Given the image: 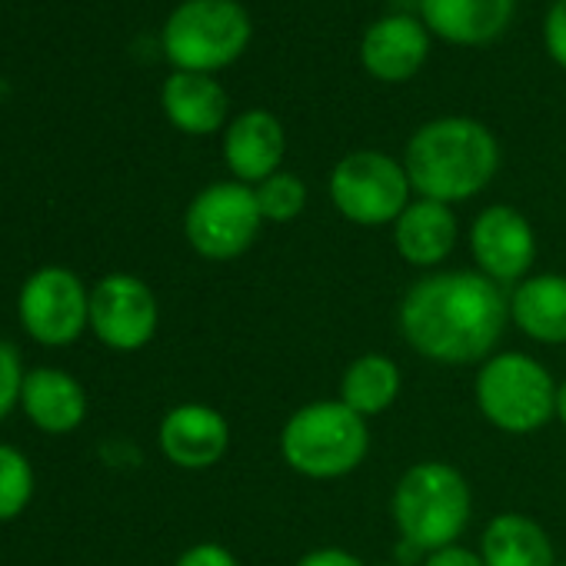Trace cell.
Masks as SVG:
<instances>
[{
    "mask_svg": "<svg viewBox=\"0 0 566 566\" xmlns=\"http://www.w3.org/2000/svg\"><path fill=\"white\" fill-rule=\"evenodd\" d=\"M403 390V374L394 357L387 354H360L347 364L340 377V403H347L364 420L387 413Z\"/></svg>",
    "mask_w": 566,
    "mask_h": 566,
    "instance_id": "44dd1931",
    "label": "cell"
},
{
    "mask_svg": "<svg viewBox=\"0 0 566 566\" xmlns=\"http://www.w3.org/2000/svg\"><path fill=\"white\" fill-rule=\"evenodd\" d=\"M457 237H460V223H457L453 207L440 200H427V197L410 200L407 210L394 223L397 253L410 266H420V270L440 266L453 253Z\"/></svg>",
    "mask_w": 566,
    "mask_h": 566,
    "instance_id": "2e32d148",
    "label": "cell"
},
{
    "mask_svg": "<svg viewBox=\"0 0 566 566\" xmlns=\"http://www.w3.org/2000/svg\"><path fill=\"white\" fill-rule=\"evenodd\" d=\"M410 177L384 150H354L331 170V200L357 227H394L410 203Z\"/></svg>",
    "mask_w": 566,
    "mask_h": 566,
    "instance_id": "52a82bcc",
    "label": "cell"
},
{
    "mask_svg": "<svg viewBox=\"0 0 566 566\" xmlns=\"http://www.w3.org/2000/svg\"><path fill=\"white\" fill-rule=\"evenodd\" d=\"M563 566H566V563H563Z\"/></svg>",
    "mask_w": 566,
    "mask_h": 566,
    "instance_id": "4dcf8cb0",
    "label": "cell"
},
{
    "mask_svg": "<svg viewBox=\"0 0 566 566\" xmlns=\"http://www.w3.org/2000/svg\"><path fill=\"white\" fill-rule=\"evenodd\" d=\"M390 513L403 543L420 553L460 543L473 516V493L467 476L443 460H420L394 486Z\"/></svg>",
    "mask_w": 566,
    "mask_h": 566,
    "instance_id": "3957f363",
    "label": "cell"
},
{
    "mask_svg": "<svg viewBox=\"0 0 566 566\" xmlns=\"http://www.w3.org/2000/svg\"><path fill=\"white\" fill-rule=\"evenodd\" d=\"M470 253L483 276L500 287H516L536 263V233L516 207L493 203L480 210L470 227Z\"/></svg>",
    "mask_w": 566,
    "mask_h": 566,
    "instance_id": "8fae6325",
    "label": "cell"
},
{
    "mask_svg": "<svg viewBox=\"0 0 566 566\" xmlns=\"http://www.w3.org/2000/svg\"><path fill=\"white\" fill-rule=\"evenodd\" d=\"M483 566H556L546 530L526 513H496L480 536Z\"/></svg>",
    "mask_w": 566,
    "mask_h": 566,
    "instance_id": "ffe728a7",
    "label": "cell"
},
{
    "mask_svg": "<svg viewBox=\"0 0 566 566\" xmlns=\"http://www.w3.org/2000/svg\"><path fill=\"white\" fill-rule=\"evenodd\" d=\"M24 370H21V357L18 350L0 340V420H4L11 413V407L18 403L21 397V387H24Z\"/></svg>",
    "mask_w": 566,
    "mask_h": 566,
    "instance_id": "cb8c5ba5",
    "label": "cell"
},
{
    "mask_svg": "<svg viewBox=\"0 0 566 566\" xmlns=\"http://www.w3.org/2000/svg\"><path fill=\"white\" fill-rule=\"evenodd\" d=\"M294 566H367L357 553L350 549H340V546H321V549H311L304 553Z\"/></svg>",
    "mask_w": 566,
    "mask_h": 566,
    "instance_id": "83f0119b",
    "label": "cell"
},
{
    "mask_svg": "<svg viewBox=\"0 0 566 566\" xmlns=\"http://www.w3.org/2000/svg\"><path fill=\"white\" fill-rule=\"evenodd\" d=\"M287 150V134L270 111H243L230 120L223 134V160L233 174V180L256 187L266 177H273L283 164Z\"/></svg>",
    "mask_w": 566,
    "mask_h": 566,
    "instance_id": "5bb4252c",
    "label": "cell"
},
{
    "mask_svg": "<svg viewBox=\"0 0 566 566\" xmlns=\"http://www.w3.org/2000/svg\"><path fill=\"white\" fill-rule=\"evenodd\" d=\"M21 324L38 344H74L91 327V294L67 266H44L21 291Z\"/></svg>",
    "mask_w": 566,
    "mask_h": 566,
    "instance_id": "9c48e42d",
    "label": "cell"
},
{
    "mask_svg": "<svg viewBox=\"0 0 566 566\" xmlns=\"http://www.w3.org/2000/svg\"><path fill=\"white\" fill-rule=\"evenodd\" d=\"M500 167V144L473 117H437L423 124L407 150L403 170L417 197L463 203L476 197Z\"/></svg>",
    "mask_w": 566,
    "mask_h": 566,
    "instance_id": "7a4b0ae2",
    "label": "cell"
},
{
    "mask_svg": "<svg viewBox=\"0 0 566 566\" xmlns=\"http://www.w3.org/2000/svg\"><path fill=\"white\" fill-rule=\"evenodd\" d=\"M250 14L237 0H184L164 28V51L177 71L210 74L250 44Z\"/></svg>",
    "mask_w": 566,
    "mask_h": 566,
    "instance_id": "8992f818",
    "label": "cell"
},
{
    "mask_svg": "<svg viewBox=\"0 0 566 566\" xmlns=\"http://www.w3.org/2000/svg\"><path fill=\"white\" fill-rule=\"evenodd\" d=\"M263 223L266 220L260 213L256 190L240 180H220L203 187L184 213L187 243L203 260L243 256L256 243Z\"/></svg>",
    "mask_w": 566,
    "mask_h": 566,
    "instance_id": "ba28073f",
    "label": "cell"
},
{
    "mask_svg": "<svg viewBox=\"0 0 566 566\" xmlns=\"http://www.w3.org/2000/svg\"><path fill=\"white\" fill-rule=\"evenodd\" d=\"M543 44H546L549 57L566 71V0H553V8L546 11Z\"/></svg>",
    "mask_w": 566,
    "mask_h": 566,
    "instance_id": "d4e9b609",
    "label": "cell"
},
{
    "mask_svg": "<svg viewBox=\"0 0 566 566\" xmlns=\"http://www.w3.org/2000/svg\"><path fill=\"white\" fill-rule=\"evenodd\" d=\"M21 403H24L28 417L48 433H71L81 427V420L87 413L84 387L71 374L54 370V367H41L24 377Z\"/></svg>",
    "mask_w": 566,
    "mask_h": 566,
    "instance_id": "d6986e66",
    "label": "cell"
},
{
    "mask_svg": "<svg viewBox=\"0 0 566 566\" xmlns=\"http://www.w3.org/2000/svg\"><path fill=\"white\" fill-rule=\"evenodd\" d=\"M160 450L174 467L207 470L230 450V423L207 403H180L160 420Z\"/></svg>",
    "mask_w": 566,
    "mask_h": 566,
    "instance_id": "7c38bea8",
    "label": "cell"
},
{
    "mask_svg": "<svg viewBox=\"0 0 566 566\" xmlns=\"http://www.w3.org/2000/svg\"><path fill=\"white\" fill-rule=\"evenodd\" d=\"M510 324L533 344H566V276L530 273L510 291Z\"/></svg>",
    "mask_w": 566,
    "mask_h": 566,
    "instance_id": "e0dca14e",
    "label": "cell"
},
{
    "mask_svg": "<svg viewBox=\"0 0 566 566\" xmlns=\"http://www.w3.org/2000/svg\"><path fill=\"white\" fill-rule=\"evenodd\" d=\"M160 307L154 291L130 273H107L91 291V331L111 350H140L154 340Z\"/></svg>",
    "mask_w": 566,
    "mask_h": 566,
    "instance_id": "30bf717a",
    "label": "cell"
},
{
    "mask_svg": "<svg viewBox=\"0 0 566 566\" xmlns=\"http://www.w3.org/2000/svg\"><path fill=\"white\" fill-rule=\"evenodd\" d=\"M174 566H240V563H237V556H233L227 546H220V543H197V546L184 549L180 559H177Z\"/></svg>",
    "mask_w": 566,
    "mask_h": 566,
    "instance_id": "484cf974",
    "label": "cell"
},
{
    "mask_svg": "<svg viewBox=\"0 0 566 566\" xmlns=\"http://www.w3.org/2000/svg\"><path fill=\"white\" fill-rule=\"evenodd\" d=\"M420 566H483V556H480V549H470L463 543H450V546L427 553Z\"/></svg>",
    "mask_w": 566,
    "mask_h": 566,
    "instance_id": "4316f807",
    "label": "cell"
},
{
    "mask_svg": "<svg viewBox=\"0 0 566 566\" xmlns=\"http://www.w3.org/2000/svg\"><path fill=\"white\" fill-rule=\"evenodd\" d=\"M556 380L530 354L503 350L480 364L473 400L483 420L510 437H526L556 420Z\"/></svg>",
    "mask_w": 566,
    "mask_h": 566,
    "instance_id": "5b68a950",
    "label": "cell"
},
{
    "mask_svg": "<svg viewBox=\"0 0 566 566\" xmlns=\"http://www.w3.org/2000/svg\"><path fill=\"white\" fill-rule=\"evenodd\" d=\"M430 57V31L420 18L390 14L367 28L360 41V61L370 77L384 84L410 81Z\"/></svg>",
    "mask_w": 566,
    "mask_h": 566,
    "instance_id": "4fadbf2b",
    "label": "cell"
},
{
    "mask_svg": "<svg viewBox=\"0 0 566 566\" xmlns=\"http://www.w3.org/2000/svg\"><path fill=\"white\" fill-rule=\"evenodd\" d=\"M516 0H420L430 34L457 48H486L513 21Z\"/></svg>",
    "mask_w": 566,
    "mask_h": 566,
    "instance_id": "9a60e30c",
    "label": "cell"
},
{
    "mask_svg": "<svg viewBox=\"0 0 566 566\" xmlns=\"http://www.w3.org/2000/svg\"><path fill=\"white\" fill-rule=\"evenodd\" d=\"M377 566H403V563H397V559H394V563H377Z\"/></svg>",
    "mask_w": 566,
    "mask_h": 566,
    "instance_id": "f546056e",
    "label": "cell"
},
{
    "mask_svg": "<svg viewBox=\"0 0 566 566\" xmlns=\"http://www.w3.org/2000/svg\"><path fill=\"white\" fill-rule=\"evenodd\" d=\"M506 324L510 294L480 270H433L410 283L397 311L403 344L440 367L490 360Z\"/></svg>",
    "mask_w": 566,
    "mask_h": 566,
    "instance_id": "6da1fadb",
    "label": "cell"
},
{
    "mask_svg": "<svg viewBox=\"0 0 566 566\" xmlns=\"http://www.w3.org/2000/svg\"><path fill=\"white\" fill-rule=\"evenodd\" d=\"M253 190H256V203H260V213L266 223H291L307 207V184L287 170H276Z\"/></svg>",
    "mask_w": 566,
    "mask_h": 566,
    "instance_id": "7402d4cb",
    "label": "cell"
},
{
    "mask_svg": "<svg viewBox=\"0 0 566 566\" xmlns=\"http://www.w3.org/2000/svg\"><path fill=\"white\" fill-rule=\"evenodd\" d=\"M556 420L566 427V380L556 387Z\"/></svg>",
    "mask_w": 566,
    "mask_h": 566,
    "instance_id": "f1b7e54d",
    "label": "cell"
},
{
    "mask_svg": "<svg viewBox=\"0 0 566 566\" xmlns=\"http://www.w3.org/2000/svg\"><path fill=\"white\" fill-rule=\"evenodd\" d=\"M34 493V470L28 457L0 443V520H14Z\"/></svg>",
    "mask_w": 566,
    "mask_h": 566,
    "instance_id": "603a6c76",
    "label": "cell"
},
{
    "mask_svg": "<svg viewBox=\"0 0 566 566\" xmlns=\"http://www.w3.org/2000/svg\"><path fill=\"white\" fill-rule=\"evenodd\" d=\"M160 101L167 120L184 134L207 137L227 124V91L210 74H193V71L170 74Z\"/></svg>",
    "mask_w": 566,
    "mask_h": 566,
    "instance_id": "ac0fdd59",
    "label": "cell"
},
{
    "mask_svg": "<svg viewBox=\"0 0 566 566\" xmlns=\"http://www.w3.org/2000/svg\"><path fill=\"white\" fill-rule=\"evenodd\" d=\"M370 453V427L340 400H311L280 430V457L307 480H340Z\"/></svg>",
    "mask_w": 566,
    "mask_h": 566,
    "instance_id": "277c9868",
    "label": "cell"
}]
</instances>
